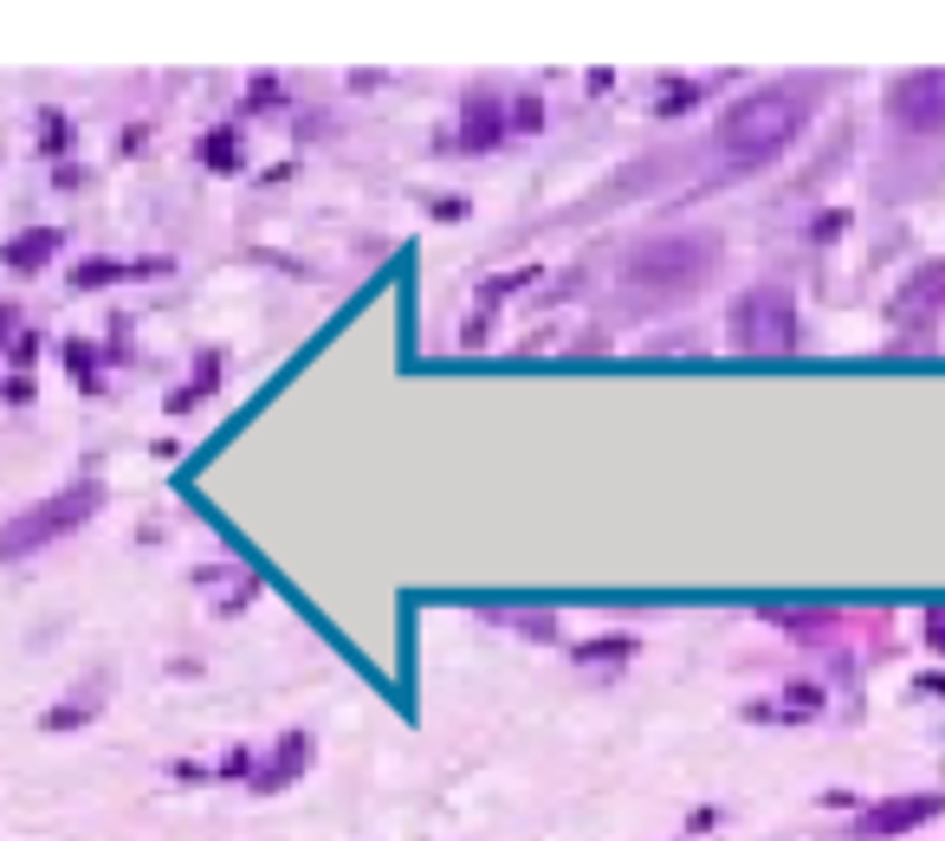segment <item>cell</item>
Returning <instances> with one entry per match:
<instances>
[{
  "label": "cell",
  "instance_id": "9",
  "mask_svg": "<svg viewBox=\"0 0 945 841\" xmlns=\"http://www.w3.org/2000/svg\"><path fill=\"white\" fill-rule=\"evenodd\" d=\"M0 395H7V402H33V383H27V376H7Z\"/></svg>",
  "mask_w": 945,
  "mask_h": 841
},
{
  "label": "cell",
  "instance_id": "10",
  "mask_svg": "<svg viewBox=\"0 0 945 841\" xmlns=\"http://www.w3.org/2000/svg\"><path fill=\"white\" fill-rule=\"evenodd\" d=\"M7 331H13V311L0 305V344H7Z\"/></svg>",
  "mask_w": 945,
  "mask_h": 841
},
{
  "label": "cell",
  "instance_id": "1",
  "mask_svg": "<svg viewBox=\"0 0 945 841\" xmlns=\"http://www.w3.org/2000/svg\"><path fill=\"white\" fill-rule=\"evenodd\" d=\"M803 116H810V91H796V84H771V91H752L745 104H732V111H725L718 143H725L732 162H764V155H777L796 130H803Z\"/></svg>",
  "mask_w": 945,
  "mask_h": 841
},
{
  "label": "cell",
  "instance_id": "8",
  "mask_svg": "<svg viewBox=\"0 0 945 841\" xmlns=\"http://www.w3.org/2000/svg\"><path fill=\"white\" fill-rule=\"evenodd\" d=\"M39 143H46V150H66V116H46V123H39Z\"/></svg>",
  "mask_w": 945,
  "mask_h": 841
},
{
  "label": "cell",
  "instance_id": "7",
  "mask_svg": "<svg viewBox=\"0 0 945 841\" xmlns=\"http://www.w3.org/2000/svg\"><path fill=\"white\" fill-rule=\"evenodd\" d=\"M104 278H117L111 260H84V266L72 272V285H78V292H91V285H104Z\"/></svg>",
  "mask_w": 945,
  "mask_h": 841
},
{
  "label": "cell",
  "instance_id": "3",
  "mask_svg": "<svg viewBox=\"0 0 945 841\" xmlns=\"http://www.w3.org/2000/svg\"><path fill=\"white\" fill-rule=\"evenodd\" d=\"M887 111L901 116L907 130H939L945 123V72H913L894 84V98H887Z\"/></svg>",
  "mask_w": 945,
  "mask_h": 841
},
{
  "label": "cell",
  "instance_id": "5",
  "mask_svg": "<svg viewBox=\"0 0 945 841\" xmlns=\"http://www.w3.org/2000/svg\"><path fill=\"white\" fill-rule=\"evenodd\" d=\"M700 266H706V246H647V253H635L629 278L635 285H686Z\"/></svg>",
  "mask_w": 945,
  "mask_h": 841
},
{
  "label": "cell",
  "instance_id": "6",
  "mask_svg": "<svg viewBox=\"0 0 945 841\" xmlns=\"http://www.w3.org/2000/svg\"><path fill=\"white\" fill-rule=\"evenodd\" d=\"M52 253H59V233H52V227H27L20 240H7V246H0V260H7L13 272H39Z\"/></svg>",
  "mask_w": 945,
  "mask_h": 841
},
{
  "label": "cell",
  "instance_id": "4",
  "mask_svg": "<svg viewBox=\"0 0 945 841\" xmlns=\"http://www.w3.org/2000/svg\"><path fill=\"white\" fill-rule=\"evenodd\" d=\"M732 324H738V344H791L796 337V324H791V311H784L777 292L745 298V305L732 311Z\"/></svg>",
  "mask_w": 945,
  "mask_h": 841
},
{
  "label": "cell",
  "instance_id": "2",
  "mask_svg": "<svg viewBox=\"0 0 945 841\" xmlns=\"http://www.w3.org/2000/svg\"><path fill=\"white\" fill-rule=\"evenodd\" d=\"M98 505H104V493H98L91 479H78V486H66V493H46L39 505L13 511V518L0 525V564H20V557L46 550V544H59V537L78 531Z\"/></svg>",
  "mask_w": 945,
  "mask_h": 841
}]
</instances>
